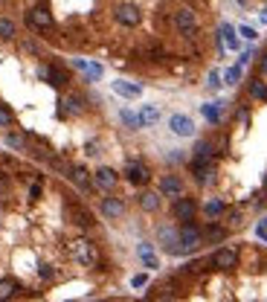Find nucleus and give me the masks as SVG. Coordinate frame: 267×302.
<instances>
[{
    "label": "nucleus",
    "mask_w": 267,
    "mask_h": 302,
    "mask_svg": "<svg viewBox=\"0 0 267 302\" xmlns=\"http://www.w3.org/2000/svg\"><path fill=\"white\" fill-rule=\"evenodd\" d=\"M157 119H160V111H157L154 105H151V108H148V105H145V108L139 111V125H154Z\"/></svg>",
    "instance_id": "412c9836"
},
{
    "label": "nucleus",
    "mask_w": 267,
    "mask_h": 302,
    "mask_svg": "<svg viewBox=\"0 0 267 302\" xmlns=\"http://www.w3.org/2000/svg\"><path fill=\"white\" fill-rule=\"evenodd\" d=\"M116 21L122 23V26H139L142 12H139L137 6H131V3H119V6H116Z\"/></svg>",
    "instance_id": "20e7f679"
},
{
    "label": "nucleus",
    "mask_w": 267,
    "mask_h": 302,
    "mask_svg": "<svg viewBox=\"0 0 267 302\" xmlns=\"http://www.w3.org/2000/svg\"><path fill=\"white\" fill-rule=\"evenodd\" d=\"M122 122L131 128H142L139 125V114H131V111H122Z\"/></svg>",
    "instance_id": "c756f323"
},
{
    "label": "nucleus",
    "mask_w": 267,
    "mask_h": 302,
    "mask_svg": "<svg viewBox=\"0 0 267 302\" xmlns=\"http://www.w3.org/2000/svg\"><path fill=\"white\" fill-rule=\"evenodd\" d=\"M52 276H56V270L49 265H41V279H52Z\"/></svg>",
    "instance_id": "f704fd0d"
},
{
    "label": "nucleus",
    "mask_w": 267,
    "mask_h": 302,
    "mask_svg": "<svg viewBox=\"0 0 267 302\" xmlns=\"http://www.w3.org/2000/svg\"><path fill=\"white\" fill-rule=\"evenodd\" d=\"M250 93H253L255 99H267V87L261 84V81H253V87H250Z\"/></svg>",
    "instance_id": "7c9ffc66"
},
{
    "label": "nucleus",
    "mask_w": 267,
    "mask_h": 302,
    "mask_svg": "<svg viewBox=\"0 0 267 302\" xmlns=\"http://www.w3.org/2000/svg\"><path fill=\"white\" fill-rule=\"evenodd\" d=\"M227 224H230V227H241V212H238V209H230V212H227Z\"/></svg>",
    "instance_id": "2f4dec72"
},
{
    "label": "nucleus",
    "mask_w": 267,
    "mask_h": 302,
    "mask_svg": "<svg viewBox=\"0 0 267 302\" xmlns=\"http://www.w3.org/2000/svg\"><path fill=\"white\" fill-rule=\"evenodd\" d=\"M221 38H224V46H227V49H238V38H235V29H232L230 23L221 26Z\"/></svg>",
    "instance_id": "6ab92c4d"
},
{
    "label": "nucleus",
    "mask_w": 267,
    "mask_h": 302,
    "mask_svg": "<svg viewBox=\"0 0 267 302\" xmlns=\"http://www.w3.org/2000/svg\"><path fill=\"white\" fill-rule=\"evenodd\" d=\"M261 70H264V73H267V56H264V64H261Z\"/></svg>",
    "instance_id": "ea45409f"
},
{
    "label": "nucleus",
    "mask_w": 267,
    "mask_h": 302,
    "mask_svg": "<svg viewBox=\"0 0 267 302\" xmlns=\"http://www.w3.org/2000/svg\"><path fill=\"white\" fill-rule=\"evenodd\" d=\"M116 180H119V174H116L114 169H108V166H102V169L96 172V186H99V189H114Z\"/></svg>",
    "instance_id": "2eb2a0df"
},
{
    "label": "nucleus",
    "mask_w": 267,
    "mask_h": 302,
    "mask_svg": "<svg viewBox=\"0 0 267 302\" xmlns=\"http://www.w3.org/2000/svg\"><path fill=\"white\" fill-rule=\"evenodd\" d=\"M203 235H206L209 241H224V238H227V230L212 224V227H206V232H203Z\"/></svg>",
    "instance_id": "393cba45"
},
{
    "label": "nucleus",
    "mask_w": 267,
    "mask_h": 302,
    "mask_svg": "<svg viewBox=\"0 0 267 302\" xmlns=\"http://www.w3.org/2000/svg\"><path fill=\"white\" fill-rule=\"evenodd\" d=\"M41 79H46L49 81V84H52V87H64V84H67V73H64V70L61 67H56V64H49V67H41Z\"/></svg>",
    "instance_id": "9b49d317"
},
{
    "label": "nucleus",
    "mask_w": 267,
    "mask_h": 302,
    "mask_svg": "<svg viewBox=\"0 0 267 302\" xmlns=\"http://www.w3.org/2000/svg\"><path fill=\"white\" fill-rule=\"evenodd\" d=\"M70 177H73V183L79 186V189H84V192L90 189V177H87V172H84L81 166H76V169L70 172Z\"/></svg>",
    "instance_id": "aec40b11"
},
{
    "label": "nucleus",
    "mask_w": 267,
    "mask_h": 302,
    "mask_svg": "<svg viewBox=\"0 0 267 302\" xmlns=\"http://www.w3.org/2000/svg\"><path fill=\"white\" fill-rule=\"evenodd\" d=\"M0 38H3V41L15 38V23L6 21V18H0Z\"/></svg>",
    "instance_id": "bb28decb"
},
{
    "label": "nucleus",
    "mask_w": 267,
    "mask_h": 302,
    "mask_svg": "<svg viewBox=\"0 0 267 302\" xmlns=\"http://www.w3.org/2000/svg\"><path fill=\"white\" fill-rule=\"evenodd\" d=\"M203 212H206L209 218H218L221 212H224V200H209L206 207H203Z\"/></svg>",
    "instance_id": "c85d7f7f"
},
{
    "label": "nucleus",
    "mask_w": 267,
    "mask_h": 302,
    "mask_svg": "<svg viewBox=\"0 0 267 302\" xmlns=\"http://www.w3.org/2000/svg\"><path fill=\"white\" fill-rule=\"evenodd\" d=\"M261 21H264V23H267V9H264V12H261Z\"/></svg>",
    "instance_id": "58836bf2"
},
{
    "label": "nucleus",
    "mask_w": 267,
    "mask_h": 302,
    "mask_svg": "<svg viewBox=\"0 0 267 302\" xmlns=\"http://www.w3.org/2000/svg\"><path fill=\"white\" fill-rule=\"evenodd\" d=\"M139 259H142V265L145 267H157V256H154V250H151V244H139Z\"/></svg>",
    "instance_id": "4be33fe9"
},
{
    "label": "nucleus",
    "mask_w": 267,
    "mask_h": 302,
    "mask_svg": "<svg viewBox=\"0 0 267 302\" xmlns=\"http://www.w3.org/2000/svg\"><path fill=\"white\" fill-rule=\"evenodd\" d=\"M29 197H32V200H35V197H41V186H38V183L29 186Z\"/></svg>",
    "instance_id": "e433bc0d"
},
{
    "label": "nucleus",
    "mask_w": 267,
    "mask_h": 302,
    "mask_svg": "<svg viewBox=\"0 0 267 302\" xmlns=\"http://www.w3.org/2000/svg\"><path fill=\"white\" fill-rule=\"evenodd\" d=\"M241 35H244V38H250V41H253V38H255V32H253V29H250V26H241Z\"/></svg>",
    "instance_id": "4c0bfd02"
},
{
    "label": "nucleus",
    "mask_w": 267,
    "mask_h": 302,
    "mask_svg": "<svg viewBox=\"0 0 267 302\" xmlns=\"http://www.w3.org/2000/svg\"><path fill=\"white\" fill-rule=\"evenodd\" d=\"M125 212V204L119 200V197H104L102 200V215L104 218H119Z\"/></svg>",
    "instance_id": "4468645a"
},
{
    "label": "nucleus",
    "mask_w": 267,
    "mask_h": 302,
    "mask_svg": "<svg viewBox=\"0 0 267 302\" xmlns=\"http://www.w3.org/2000/svg\"><path fill=\"white\" fill-rule=\"evenodd\" d=\"M212 265L218 267V270H232V267L238 265V253L230 250V247H224V250H218V253L212 256Z\"/></svg>",
    "instance_id": "1a4fd4ad"
},
{
    "label": "nucleus",
    "mask_w": 267,
    "mask_h": 302,
    "mask_svg": "<svg viewBox=\"0 0 267 302\" xmlns=\"http://www.w3.org/2000/svg\"><path fill=\"white\" fill-rule=\"evenodd\" d=\"M125 177L134 186H142V183H148V169H145L142 163H128V166H125Z\"/></svg>",
    "instance_id": "f8f14e48"
},
{
    "label": "nucleus",
    "mask_w": 267,
    "mask_h": 302,
    "mask_svg": "<svg viewBox=\"0 0 267 302\" xmlns=\"http://www.w3.org/2000/svg\"><path fill=\"white\" fill-rule=\"evenodd\" d=\"M209 87H218L221 84V79H218V73H209V81H206Z\"/></svg>",
    "instance_id": "c9c22d12"
},
{
    "label": "nucleus",
    "mask_w": 267,
    "mask_h": 302,
    "mask_svg": "<svg viewBox=\"0 0 267 302\" xmlns=\"http://www.w3.org/2000/svg\"><path fill=\"white\" fill-rule=\"evenodd\" d=\"M137 200H139V207L145 209V212H154V209L160 207V195H157V192H142Z\"/></svg>",
    "instance_id": "a211bd4d"
},
{
    "label": "nucleus",
    "mask_w": 267,
    "mask_h": 302,
    "mask_svg": "<svg viewBox=\"0 0 267 302\" xmlns=\"http://www.w3.org/2000/svg\"><path fill=\"white\" fill-rule=\"evenodd\" d=\"M172 212H174V218H177V221H192V218H195V212H197V204L192 200V197H183V195H180L177 200H174V209H172Z\"/></svg>",
    "instance_id": "0eeeda50"
},
{
    "label": "nucleus",
    "mask_w": 267,
    "mask_h": 302,
    "mask_svg": "<svg viewBox=\"0 0 267 302\" xmlns=\"http://www.w3.org/2000/svg\"><path fill=\"white\" fill-rule=\"evenodd\" d=\"M203 116H206L209 122H218V119H221V102H209V105H203Z\"/></svg>",
    "instance_id": "b1692460"
},
{
    "label": "nucleus",
    "mask_w": 267,
    "mask_h": 302,
    "mask_svg": "<svg viewBox=\"0 0 267 302\" xmlns=\"http://www.w3.org/2000/svg\"><path fill=\"white\" fill-rule=\"evenodd\" d=\"M67 218L73 221V224H79V227H93V224H96L90 212L84 207H79V204H67Z\"/></svg>",
    "instance_id": "9d476101"
},
{
    "label": "nucleus",
    "mask_w": 267,
    "mask_h": 302,
    "mask_svg": "<svg viewBox=\"0 0 267 302\" xmlns=\"http://www.w3.org/2000/svg\"><path fill=\"white\" fill-rule=\"evenodd\" d=\"M70 256H73L79 265H84V267H93L96 262H99V253H96L93 241H87V238H76V241H70Z\"/></svg>",
    "instance_id": "f257e3e1"
},
{
    "label": "nucleus",
    "mask_w": 267,
    "mask_h": 302,
    "mask_svg": "<svg viewBox=\"0 0 267 302\" xmlns=\"http://www.w3.org/2000/svg\"><path fill=\"white\" fill-rule=\"evenodd\" d=\"M195 157H200V160H212V142H197V148H195Z\"/></svg>",
    "instance_id": "a878e982"
},
{
    "label": "nucleus",
    "mask_w": 267,
    "mask_h": 302,
    "mask_svg": "<svg viewBox=\"0 0 267 302\" xmlns=\"http://www.w3.org/2000/svg\"><path fill=\"white\" fill-rule=\"evenodd\" d=\"M145 282H148V276H145V273H139V276H134V279H131V285H134V288H142Z\"/></svg>",
    "instance_id": "72a5a7b5"
},
{
    "label": "nucleus",
    "mask_w": 267,
    "mask_h": 302,
    "mask_svg": "<svg viewBox=\"0 0 267 302\" xmlns=\"http://www.w3.org/2000/svg\"><path fill=\"white\" fill-rule=\"evenodd\" d=\"M61 105H64L61 114H81V99H79V96H67Z\"/></svg>",
    "instance_id": "5701e85b"
},
{
    "label": "nucleus",
    "mask_w": 267,
    "mask_h": 302,
    "mask_svg": "<svg viewBox=\"0 0 267 302\" xmlns=\"http://www.w3.org/2000/svg\"><path fill=\"white\" fill-rule=\"evenodd\" d=\"M200 238H203V232L197 230L195 224L183 221V227H180V250H183V253L197 250V247H200Z\"/></svg>",
    "instance_id": "f03ea898"
},
{
    "label": "nucleus",
    "mask_w": 267,
    "mask_h": 302,
    "mask_svg": "<svg viewBox=\"0 0 267 302\" xmlns=\"http://www.w3.org/2000/svg\"><path fill=\"white\" fill-rule=\"evenodd\" d=\"M18 290H21V285H18V279H12V276L0 279V299H12V296H15Z\"/></svg>",
    "instance_id": "f3484780"
},
{
    "label": "nucleus",
    "mask_w": 267,
    "mask_h": 302,
    "mask_svg": "<svg viewBox=\"0 0 267 302\" xmlns=\"http://www.w3.org/2000/svg\"><path fill=\"white\" fill-rule=\"evenodd\" d=\"M160 195H166V197H180V195H183V183H180V177H174V174L163 177V180H160Z\"/></svg>",
    "instance_id": "ddd939ff"
},
{
    "label": "nucleus",
    "mask_w": 267,
    "mask_h": 302,
    "mask_svg": "<svg viewBox=\"0 0 267 302\" xmlns=\"http://www.w3.org/2000/svg\"><path fill=\"white\" fill-rule=\"evenodd\" d=\"M238 79H241V64H238V67H232L230 73H227V84H235Z\"/></svg>",
    "instance_id": "473e14b6"
},
{
    "label": "nucleus",
    "mask_w": 267,
    "mask_h": 302,
    "mask_svg": "<svg viewBox=\"0 0 267 302\" xmlns=\"http://www.w3.org/2000/svg\"><path fill=\"white\" fill-rule=\"evenodd\" d=\"M169 128H172L177 137H192V134H195V122L183 114H174L172 119H169Z\"/></svg>",
    "instance_id": "6e6552de"
},
{
    "label": "nucleus",
    "mask_w": 267,
    "mask_h": 302,
    "mask_svg": "<svg viewBox=\"0 0 267 302\" xmlns=\"http://www.w3.org/2000/svg\"><path fill=\"white\" fill-rule=\"evenodd\" d=\"M26 21H29V26H35V29H49V26H52V15H49V6H46V3L35 6V9L26 15Z\"/></svg>",
    "instance_id": "39448f33"
},
{
    "label": "nucleus",
    "mask_w": 267,
    "mask_h": 302,
    "mask_svg": "<svg viewBox=\"0 0 267 302\" xmlns=\"http://www.w3.org/2000/svg\"><path fill=\"white\" fill-rule=\"evenodd\" d=\"M160 241H163V250L172 256H180V230H172V227H163L160 230Z\"/></svg>",
    "instance_id": "423d86ee"
},
{
    "label": "nucleus",
    "mask_w": 267,
    "mask_h": 302,
    "mask_svg": "<svg viewBox=\"0 0 267 302\" xmlns=\"http://www.w3.org/2000/svg\"><path fill=\"white\" fill-rule=\"evenodd\" d=\"M174 26H177V32L183 35V38H192L197 32V18L192 9H180L174 15Z\"/></svg>",
    "instance_id": "7ed1b4c3"
},
{
    "label": "nucleus",
    "mask_w": 267,
    "mask_h": 302,
    "mask_svg": "<svg viewBox=\"0 0 267 302\" xmlns=\"http://www.w3.org/2000/svg\"><path fill=\"white\" fill-rule=\"evenodd\" d=\"M0 125H3V128H12V125H15V114H12V111H9L3 102H0Z\"/></svg>",
    "instance_id": "cd10ccee"
},
{
    "label": "nucleus",
    "mask_w": 267,
    "mask_h": 302,
    "mask_svg": "<svg viewBox=\"0 0 267 302\" xmlns=\"http://www.w3.org/2000/svg\"><path fill=\"white\" fill-rule=\"evenodd\" d=\"M114 93H119V96H125V99H139V93H142V87L139 84H131V81H114Z\"/></svg>",
    "instance_id": "dca6fc26"
},
{
    "label": "nucleus",
    "mask_w": 267,
    "mask_h": 302,
    "mask_svg": "<svg viewBox=\"0 0 267 302\" xmlns=\"http://www.w3.org/2000/svg\"><path fill=\"white\" fill-rule=\"evenodd\" d=\"M264 189H267V180H264Z\"/></svg>",
    "instance_id": "a19ab883"
}]
</instances>
